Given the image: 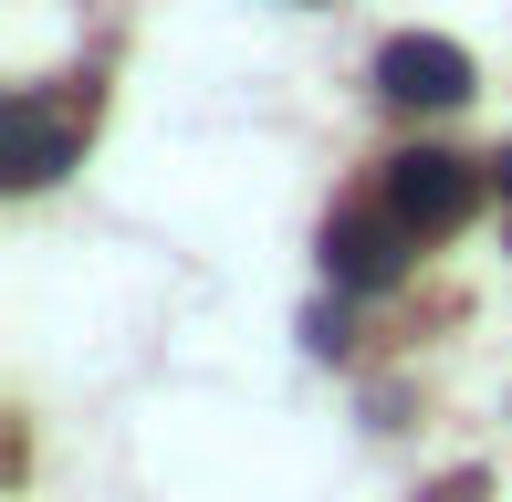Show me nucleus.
<instances>
[{"mask_svg": "<svg viewBox=\"0 0 512 502\" xmlns=\"http://www.w3.org/2000/svg\"><path fill=\"white\" fill-rule=\"evenodd\" d=\"M387 210L408 220L418 241H439V231H460V220H471V199H481V168L471 157H450V147H398L387 157Z\"/></svg>", "mask_w": 512, "mask_h": 502, "instance_id": "nucleus-1", "label": "nucleus"}, {"mask_svg": "<svg viewBox=\"0 0 512 502\" xmlns=\"http://www.w3.org/2000/svg\"><path fill=\"white\" fill-rule=\"evenodd\" d=\"M408 241L418 231L387 210V199H377V210H335V220H324V272H335L345 293H387L408 272Z\"/></svg>", "mask_w": 512, "mask_h": 502, "instance_id": "nucleus-2", "label": "nucleus"}, {"mask_svg": "<svg viewBox=\"0 0 512 502\" xmlns=\"http://www.w3.org/2000/svg\"><path fill=\"white\" fill-rule=\"evenodd\" d=\"M377 95L387 105H471V53L439 32H398L377 53Z\"/></svg>", "mask_w": 512, "mask_h": 502, "instance_id": "nucleus-3", "label": "nucleus"}, {"mask_svg": "<svg viewBox=\"0 0 512 502\" xmlns=\"http://www.w3.org/2000/svg\"><path fill=\"white\" fill-rule=\"evenodd\" d=\"M63 168H74V126H63L42 95H11V168L0 178H11V189H53Z\"/></svg>", "mask_w": 512, "mask_h": 502, "instance_id": "nucleus-4", "label": "nucleus"}, {"mask_svg": "<svg viewBox=\"0 0 512 502\" xmlns=\"http://www.w3.org/2000/svg\"><path fill=\"white\" fill-rule=\"evenodd\" d=\"M304 346H314V356H345V314H335V304L304 314Z\"/></svg>", "mask_w": 512, "mask_h": 502, "instance_id": "nucleus-5", "label": "nucleus"}, {"mask_svg": "<svg viewBox=\"0 0 512 502\" xmlns=\"http://www.w3.org/2000/svg\"><path fill=\"white\" fill-rule=\"evenodd\" d=\"M439 502H481V482H471V471H460V482H439Z\"/></svg>", "mask_w": 512, "mask_h": 502, "instance_id": "nucleus-6", "label": "nucleus"}]
</instances>
